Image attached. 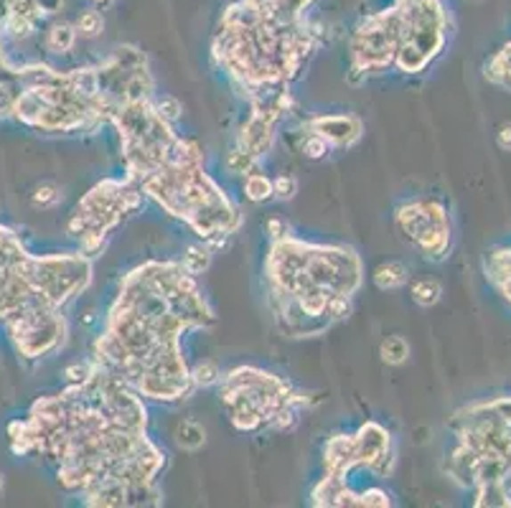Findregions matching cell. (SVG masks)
I'll return each instance as SVG.
<instances>
[{
	"mask_svg": "<svg viewBox=\"0 0 511 508\" xmlns=\"http://www.w3.org/2000/svg\"><path fill=\"white\" fill-rule=\"evenodd\" d=\"M496 141H499V148H501V150H511V123H504L499 127Z\"/></svg>",
	"mask_w": 511,
	"mask_h": 508,
	"instance_id": "4316f807",
	"label": "cell"
},
{
	"mask_svg": "<svg viewBox=\"0 0 511 508\" xmlns=\"http://www.w3.org/2000/svg\"><path fill=\"white\" fill-rule=\"evenodd\" d=\"M214 246H209L207 242H199V245H191L186 249V254H183V260L181 262L189 267V272H194V275H204L207 270H209V264L214 260Z\"/></svg>",
	"mask_w": 511,
	"mask_h": 508,
	"instance_id": "ffe728a7",
	"label": "cell"
},
{
	"mask_svg": "<svg viewBox=\"0 0 511 508\" xmlns=\"http://www.w3.org/2000/svg\"><path fill=\"white\" fill-rule=\"evenodd\" d=\"M450 16L442 0H392L353 26L349 38V85L397 71L415 77L427 71L445 52Z\"/></svg>",
	"mask_w": 511,
	"mask_h": 508,
	"instance_id": "8992f818",
	"label": "cell"
},
{
	"mask_svg": "<svg viewBox=\"0 0 511 508\" xmlns=\"http://www.w3.org/2000/svg\"><path fill=\"white\" fill-rule=\"evenodd\" d=\"M300 130L313 133L328 142L331 150H349L364 138V123L352 112H336V115H313L300 123Z\"/></svg>",
	"mask_w": 511,
	"mask_h": 508,
	"instance_id": "4fadbf2b",
	"label": "cell"
},
{
	"mask_svg": "<svg viewBox=\"0 0 511 508\" xmlns=\"http://www.w3.org/2000/svg\"><path fill=\"white\" fill-rule=\"evenodd\" d=\"M489 402L494 404L501 415H507V417L511 420V394H507V397H496V399H489Z\"/></svg>",
	"mask_w": 511,
	"mask_h": 508,
	"instance_id": "f1b7e54d",
	"label": "cell"
},
{
	"mask_svg": "<svg viewBox=\"0 0 511 508\" xmlns=\"http://www.w3.org/2000/svg\"><path fill=\"white\" fill-rule=\"evenodd\" d=\"M156 107L160 109V115L168 120V123L178 125V120L183 117V105L178 102L176 97H171V94H156Z\"/></svg>",
	"mask_w": 511,
	"mask_h": 508,
	"instance_id": "d4e9b609",
	"label": "cell"
},
{
	"mask_svg": "<svg viewBox=\"0 0 511 508\" xmlns=\"http://www.w3.org/2000/svg\"><path fill=\"white\" fill-rule=\"evenodd\" d=\"M64 0H0V120H13L20 97L52 61L28 52L61 13Z\"/></svg>",
	"mask_w": 511,
	"mask_h": 508,
	"instance_id": "9c48e42d",
	"label": "cell"
},
{
	"mask_svg": "<svg viewBox=\"0 0 511 508\" xmlns=\"http://www.w3.org/2000/svg\"><path fill=\"white\" fill-rule=\"evenodd\" d=\"M379 356H382V361L389 364V367H402L407 359H410V343H407L405 335H387V338L379 343Z\"/></svg>",
	"mask_w": 511,
	"mask_h": 508,
	"instance_id": "d6986e66",
	"label": "cell"
},
{
	"mask_svg": "<svg viewBox=\"0 0 511 508\" xmlns=\"http://www.w3.org/2000/svg\"><path fill=\"white\" fill-rule=\"evenodd\" d=\"M394 227L407 245L430 262H442L453 246L450 214L438 198H412L400 204L394 209Z\"/></svg>",
	"mask_w": 511,
	"mask_h": 508,
	"instance_id": "8fae6325",
	"label": "cell"
},
{
	"mask_svg": "<svg viewBox=\"0 0 511 508\" xmlns=\"http://www.w3.org/2000/svg\"><path fill=\"white\" fill-rule=\"evenodd\" d=\"M219 399L231 427L245 435L293 432L318 402L313 391L298 389L280 374L260 367H237L222 374Z\"/></svg>",
	"mask_w": 511,
	"mask_h": 508,
	"instance_id": "52a82bcc",
	"label": "cell"
},
{
	"mask_svg": "<svg viewBox=\"0 0 511 508\" xmlns=\"http://www.w3.org/2000/svg\"><path fill=\"white\" fill-rule=\"evenodd\" d=\"M298 193V178L290 173H280L272 178V198L278 201H293Z\"/></svg>",
	"mask_w": 511,
	"mask_h": 508,
	"instance_id": "cb8c5ba5",
	"label": "cell"
},
{
	"mask_svg": "<svg viewBox=\"0 0 511 508\" xmlns=\"http://www.w3.org/2000/svg\"><path fill=\"white\" fill-rule=\"evenodd\" d=\"M410 298L420 308H435L442 300V282L435 278H418L410 282Z\"/></svg>",
	"mask_w": 511,
	"mask_h": 508,
	"instance_id": "2e32d148",
	"label": "cell"
},
{
	"mask_svg": "<svg viewBox=\"0 0 511 508\" xmlns=\"http://www.w3.org/2000/svg\"><path fill=\"white\" fill-rule=\"evenodd\" d=\"M148 196L133 178H102L92 186L74 206L67 224V234L77 242V249L97 260L110 245L112 234L130 216L145 206Z\"/></svg>",
	"mask_w": 511,
	"mask_h": 508,
	"instance_id": "30bf717a",
	"label": "cell"
},
{
	"mask_svg": "<svg viewBox=\"0 0 511 508\" xmlns=\"http://www.w3.org/2000/svg\"><path fill=\"white\" fill-rule=\"evenodd\" d=\"M118 0H92V5L94 8H100V11H105V8H110V5H115Z\"/></svg>",
	"mask_w": 511,
	"mask_h": 508,
	"instance_id": "f546056e",
	"label": "cell"
},
{
	"mask_svg": "<svg viewBox=\"0 0 511 508\" xmlns=\"http://www.w3.org/2000/svg\"><path fill=\"white\" fill-rule=\"evenodd\" d=\"M94 278V260L74 252L36 254L0 222V328L18 359L36 364L67 346L64 310Z\"/></svg>",
	"mask_w": 511,
	"mask_h": 508,
	"instance_id": "5b68a950",
	"label": "cell"
},
{
	"mask_svg": "<svg viewBox=\"0 0 511 508\" xmlns=\"http://www.w3.org/2000/svg\"><path fill=\"white\" fill-rule=\"evenodd\" d=\"M176 442L183 450H199L207 442V430L194 420H183L176 427Z\"/></svg>",
	"mask_w": 511,
	"mask_h": 508,
	"instance_id": "44dd1931",
	"label": "cell"
},
{
	"mask_svg": "<svg viewBox=\"0 0 511 508\" xmlns=\"http://www.w3.org/2000/svg\"><path fill=\"white\" fill-rule=\"evenodd\" d=\"M371 282L377 290L392 293V290H402L410 282V267L400 260H387V262L377 264L371 270Z\"/></svg>",
	"mask_w": 511,
	"mask_h": 508,
	"instance_id": "9a60e30c",
	"label": "cell"
},
{
	"mask_svg": "<svg viewBox=\"0 0 511 508\" xmlns=\"http://www.w3.org/2000/svg\"><path fill=\"white\" fill-rule=\"evenodd\" d=\"M356 450H359V465L379 480H387L397 465V448L394 438L385 424L379 422H364L356 432Z\"/></svg>",
	"mask_w": 511,
	"mask_h": 508,
	"instance_id": "7c38bea8",
	"label": "cell"
},
{
	"mask_svg": "<svg viewBox=\"0 0 511 508\" xmlns=\"http://www.w3.org/2000/svg\"><path fill=\"white\" fill-rule=\"evenodd\" d=\"M74 28H77L79 38H87V41L102 36V31H105V16H102V11L94 8V5H92V8H85L79 16L74 18Z\"/></svg>",
	"mask_w": 511,
	"mask_h": 508,
	"instance_id": "ac0fdd59",
	"label": "cell"
},
{
	"mask_svg": "<svg viewBox=\"0 0 511 508\" xmlns=\"http://www.w3.org/2000/svg\"><path fill=\"white\" fill-rule=\"evenodd\" d=\"M296 145H298L300 156L308 160H323L328 153H334L323 138H318L313 133H305V130H300V138Z\"/></svg>",
	"mask_w": 511,
	"mask_h": 508,
	"instance_id": "7402d4cb",
	"label": "cell"
},
{
	"mask_svg": "<svg viewBox=\"0 0 511 508\" xmlns=\"http://www.w3.org/2000/svg\"><path fill=\"white\" fill-rule=\"evenodd\" d=\"M59 198H61V191H59V186H56V183H41L34 193V204L36 206H41V209L56 206V204H59Z\"/></svg>",
	"mask_w": 511,
	"mask_h": 508,
	"instance_id": "484cf974",
	"label": "cell"
},
{
	"mask_svg": "<svg viewBox=\"0 0 511 508\" xmlns=\"http://www.w3.org/2000/svg\"><path fill=\"white\" fill-rule=\"evenodd\" d=\"M79 41V34L74 28V20H61L53 18L52 23L44 28L41 36V49L46 56H69Z\"/></svg>",
	"mask_w": 511,
	"mask_h": 508,
	"instance_id": "5bb4252c",
	"label": "cell"
},
{
	"mask_svg": "<svg viewBox=\"0 0 511 508\" xmlns=\"http://www.w3.org/2000/svg\"><path fill=\"white\" fill-rule=\"evenodd\" d=\"M263 285L267 313L282 338H318L349 318L364 285V262L353 246L300 239L285 219L272 216Z\"/></svg>",
	"mask_w": 511,
	"mask_h": 508,
	"instance_id": "277c9868",
	"label": "cell"
},
{
	"mask_svg": "<svg viewBox=\"0 0 511 508\" xmlns=\"http://www.w3.org/2000/svg\"><path fill=\"white\" fill-rule=\"evenodd\" d=\"M222 374H224V371L216 367L214 361H209V359H204V361H196V364H191V379H194L196 389H201V386L219 384Z\"/></svg>",
	"mask_w": 511,
	"mask_h": 508,
	"instance_id": "603a6c76",
	"label": "cell"
},
{
	"mask_svg": "<svg viewBox=\"0 0 511 508\" xmlns=\"http://www.w3.org/2000/svg\"><path fill=\"white\" fill-rule=\"evenodd\" d=\"M5 435L13 456L44 460L59 488L85 506L163 504L168 456L148 432L145 399L92 361L61 391L38 397Z\"/></svg>",
	"mask_w": 511,
	"mask_h": 508,
	"instance_id": "6da1fadb",
	"label": "cell"
},
{
	"mask_svg": "<svg viewBox=\"0 0 511 508\" xmlns=\"http://www.w3.org/2000/svg\"><path fill=\"white\" fill-rule=\"evenodd\" d=\"M456 445L445 460V473L466 491L504 486L511 475V420L494 404L476 402L453 417Z\"/></svg>",
	"mask_w": 511,
	"mask_h": 508,
	"instance_id": "ba28073f",
	"label": "cell"
},
{
	"mask_svg": "<svg viewBox=\"0 0 511 508\" xmlns=\"http://www.w3.org/2000/svg\"><path fill=\"white\" fill-rule=\"evenodd\" d=\"M3 491H5V478L0 473V496H3Z\"/></svg>",
	"mask_w": 511,
	"mask_h": 508,
	"instance_id": "4dcf8cb0",
	"label": "cell"
},
{
	"mask_svg": "<svg viewBox=\"0 0 511 508\" xmlns=\"http://www.w3.org/2000/svg\"><path fill=\"white\" fill-rule=\"evenodd\" d=\"M280 3L293 8V11H298V13H311V8L316 5L318 0H280Z\"/></svg>",
	"mask_w": 511,
	"mask_h": 508,
	"instance_id": "83f0119b",
	"label": "cell"
},
{
	"mask_svg": "<svg viewBox=\"0 0 511 508\" xmlns=\"http://www.w3.org/2000/svg\"><path fill=\"white\" fill-rule=\"evenodd\" d=\"M242 191L252 204H267V201H272V178L263 173V168H257L242 178Z\"/></svg>",
	"mask_w": 511,
	"mask_h": 508,
	"instance_id": "e0dca14e",
	"label": "cell"
},
{
	"mask_svg": "<svg viewBox=\"0 0 511 508\" xmlns=\"http://www.w3.org/2000/svg\"><path fill=\"white\" fill-rule=\"evenodd\" d=\"M212 326L216 310L199 275L181 260H148L120 280L89 361L145 402H186L196 384L183 338Z\"/></svg>",
	"mask_w": 511,
	"mask_h": 508,
	"instance_id": "7a4b0ae2",
	"label": "cell"
},
{
	"mask_svg": "<svg viewBox=\"0 0 511 508\" xmlns=\"http://www.w3.org/2000/svg\"><path fill=\"white\" fill-rule=\"evenodd\" d=\"M326 36L311 13L278 0H234L216 20L212 61L247 102L249 117L280 127L296 109L293 87Z\"/></svg>",
	"mask_w": 511,
	"mask_h": 508,
	"instance_id": "3957f363",
	"label": "cell"
}]
</instances>
